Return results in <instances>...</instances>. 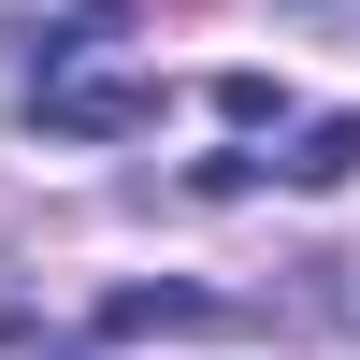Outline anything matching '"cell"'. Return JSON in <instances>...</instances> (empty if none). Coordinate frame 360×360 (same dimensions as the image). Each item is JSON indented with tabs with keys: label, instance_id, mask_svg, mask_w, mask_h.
Returning <instances> with one entry per match:
<instances>
[{
	"label": "cell",
	"instance_id": "obj_1",
	"mask_svg": "<svg viewBox=\"0 0 360 360\" xmlns=\"http://www.w3.org/2000/svg\"><path fill=\"white\" fill-rule=\"evenodd\" d=\"M29 115H44V130H144L159 86H144V72H44V86H29Z\"/></svg>",
	"mask_w": 360,
	"mask_h": 360
},
{
	"label": "cell",
	"instance_id": "obj_2",
	"mask_svg": "<svg viewBox=\"0 0 360 360\" xmlns=\"http://www.w3.org/2000/svg\"><path fill=\"white\" fill-rule=\"evenodd\" d=\"M346 173H360V115H317L288 144V188H346Z\"/></svg>",
	"mask_w": 360,
	"mask_h": 360
}]
</instances>
